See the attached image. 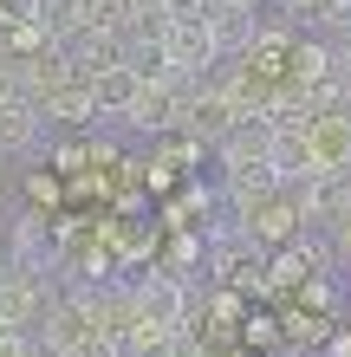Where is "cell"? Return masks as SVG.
I'll return each instance as SVG.
<instances>
[{"label":"cell","instance_id":"4","mask_svg":"<svg viewBox=\"0 0 351 357\" xmlns=\"http://www.w3.org/2000/svg\"><path fill=\"white\" fill-rule=\"evenodd\" d=\"M52 292H59V280H39V273L7 266V273H0V325L33 338L39 319H46V305H52Z\"/></svg>","mask_w":351,"mask_h":357},{"label":"cell","instance_id":"1","mask_svg":"<svg viewBox=\"0 0 351 357\" xmlns=\"http://www.w3.org/2000/svg\"><path fill=\"white\" fill-rule=\"evenodd\" d=\"M130 299H137V319L143 325H163V331H189L195 319V286L170 266H150L130 280Z\"/></svg>","mask_w":351,"mask_h":357},{"label":"cell","instance_id":"17","mask_svg":"<svg viewBox=\"0 0 351 357\" xmlns=\"http://www.w3.org/2000/svg\"><path fill=\"white\" fill-rule=\"evenodd\" d=\"M299 305L319 312V319H338V280H332V273H313V280L299 286Z\"/></svg>","mask_w":351,"mask_h":357},{"label":"cell","instance_id":"10","mask_svg":"<svg viewBox=\"0 0 351 357\" xmlns=\"http://www.w3.org/2000/svg\"><path fill=\"white\" fill-rule=\"evenodd\" d=\"M39 130H46V111H39L33 98H13V104H0V162H13V156H33V150H39Z\"/></svg>","mask_w":351,"mask_h":357},{"label":"cell","instance_id":"12","mask_svg":"<svg viewBox=\"0 0 351 357\" xmlns=\"http://www.w3.org/2000/svg\"><path fill=\"white\" fill-rule=\"evenodd\" d=\"M280 331H286V351H325V338L338 331V319H319V312H306V305H293V312H280Z\"/></svg>","mask_w":351,"mask_h":357},{"label":"cell","instance_id":"16","mask_svg":"<svg viewBox=\"0 0 351 357\" xmlns=\"http://www.w3.org/2000/svg\"><path fill=\"white\" fill-rule=\"evenodd\" d=\"M46 169H59V176H85L91 169V137H66V143H52V156H46Z\"/></svg>","mask_w":351,"mask_h":357},{"label":"cell","instance_id":"9","mask_svg":"<svg viewBox=\"0 0 351 357\" xmlns=\"http://www.w3.org/2000/svg\"><path fill=\"white\" fill-rule=\"evenodd\" d=\"M209 33H215L221 59H241V52H247V46H254V39H260L254 0H215V7H209Z\"/></svg>","mask_w":351,"mask_h":357},{"label":"cell","instance_id":"15","mask_svg":"<svg viewBox=\"0 0 351 357\" xmlns=\"http://www.w3.org/2000/svg\"><path fill=\"white\" fill-rule=\"evenodd\" d=\"M241 351H286V331L274 312H247V325H241Z\"/></svg>","mask_w":351,"mask_h":357},{"label":"cell","instance_id":"13","mask_svg":"<svg viewBox=\"0 0 351 357\" xmlns=\"http://www.w3.org/2000/svg\"><path fill=\"white\" fill-rule=\"evenodd\" d=\"M280 7L293 13L306 33H338L345 20H351V0H280Z\"/></svg>","mask_w":351,"mask_h":357},{"label":"cell","instance_id":"6","mask_svg":"<svg viewBox=\"0 0 351 357\" xmlns=\"http://www.w3.org/2000/svg\"><path fill=\"white\" fill-rule=\"evenodd\" d=\"M306 156H313L319 176L351 169V111H319L313 130H306Z\"/></svg>","mask_w":351,"mask_h":357},{"label":"cell","instance_id":"11","mask_svg":"<svg viewBox=\"0 0 351 357\" xmlns=\"http://www.w3.org/2000/svg\"><path fill=\"white\" fill-rule=\"evenodd\" d=\"M39 111H46V123H59V130H91V123H105L98 117V98H91V78H72V85L52 91Z\"/></svg>","mask_w":351,"mask_h":357},{"label":"cell","instance_id":"8","mask_svg":"<svg viewBox=\"0 0 351 357\" xmlns=\"http://www.w3.org/2000/svg\"><path fill=\"white\" fill-rule=\"evenodd\" d=\"M143 85H150V78H143L137 66H111V72H91V98H98V117H105V123H124V117L137 111Z\"/></svg>","mask_w":351,"mask_h":357},{"label":"cell","instance_id":"2","mask_svg":"<svg viewBox=\"0 0 351 357\" xmlns=\"http://www.w3.org/2000/svg\"><path fill=\"white\" fill-rule=\"evenodd\" d=\"M189 91H195V85H182V78H150L143 98H137V111L124 117V123H130L137 137H150V143L176 137V130H182V111H189Z\"/></svg>","mask_w":351,"mask_h":357},{"label":"cell","instance_id":"20","mask_svg":"<svg viewBox=\"0 0 351 357\" xmlns=\"http://www.w3.org/2000/svg\"><path fill=\"white\" fill-rule=\"evenodd\" d=\"M325 357H351V325H338L332 338H325Z\"/></svg>","mask_w":351,"mask_h":357},{"label":"cell","instance_id":"5","mask_svg":"<svg viewBox=\"0 0 351 357\" xmlns=\"http://www.w3.org/2000/svg\"><path fill=\"white\" fill-rule=\"evenodd\" d=\"M182 130H189L195 143H209V150H221L234 130H241V111H234V98L215 85V78H202V85L189 91V111H182Z\"/></svg>","mask_w":351,"mask_h":357},{"label":"cell","instance_id":"21","mask_svg":"<svg viewBox=\"0 0 351 357\" xmlns=\"http://www.w3.org/2000/svg\"><path fill=\"white\" fill-rule=\"evenodd\" d=\"M0 273H7V241H0Z\"/></svg>","mask_w":351,"mask_h":357},{"label":"cell","instance_id":"3","mask_svg":"<svg viewBox=\"0 0 351 357\" xmlns=\"http://www.w3.org/2000/svg\"><path fill=\"white\" fill-rule=\"evenodd\" d=\"M241 227H247V241H254L260 254H280V247H293V241L306 234V215H299L293 188H274L267 202H254V208L241 215Z\"/></svg>","mask_w":351,"mask_h":357},{"label":"cell","instance_id":"14","mask_svg":"<svg viewBox=\"0 0 351 357\" xmlns=\"http://www.w3.org/2000/svg\"><path fill=\"white\" fill-rule=\"evenodd\" d=\"M66 176L59 169H27V208H39V215H66Z\"/></svg>","mask_w":351,"mask_h":357},{"label":"cell","instance_id":"18","mask_svg":"<svg viewBox=\"0 0 351 357\" xmlns=\"http://www.w3.org/2000/svg\"><path fill=\"white\" fill-rule=\"evenodd\" d=\"M156 7L170 13V20H209V7H215V0H156Z\"/></svg>","mask_w":351,"mask_h":357},{"label":"cell","instance_id":"7","mask_svg":"<svg viewBox=\"0 0 351 357\" xmlns=\"http://www.w3.org/2000/svg\"><path fill=\"white\" fill-rule=\"evenodd\" d=\"M13 72H20V98H33V104H46L52 91H66L72 78H85L72 52H39V59H13Z\"/></svg>","mask_w":351,"mask_h":357},{"label":"cell","instance_id":"19","mask_svg":"<svg viewBox=\"0 0 351 357\" xmlns=\"http://www.w3.org/2000/svg\"><path fill=\"white\" fill-rule=\"evenodd\" d=\"M20 98V72H13V59H0V104H13Z\"/></svg>","mask_w":351,"mask_h":357},{"label":"cell","instance_id":"22","mask_svg":"<svg viewBox=\"0 0 351 357\" xmlns=\"http://www.w3.org/2000/svg\"><path fill=\"white\" fill-rule=\"evenodd\" d=\"M254 7H260V0H254Z\"/></svg>","mask_w":351,"mask_h":357}]
</instances>
